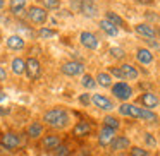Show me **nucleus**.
Here are the masks:
<instances>
[{"label": "nucleus", "instance_id": "nucleus-40", "mask_svg": "<svg viewBox=\"0 0 160 156\" xmlns=\"http://www.w3.org/2000/svg\"><path fill=\"white\" fill-rule=\"evenodd\" d=\"M12 115V108H7V106H2L0 105V118H7Z\"/></svg>", "mask_w": 160, "mask_h": 156}, {"label": "nucleus", "instance_id": "nucleus-48", "mask_svg": "<svg viewBox=\"0 0 160 156\" xmlns=\"http://www.w3.org/2000/svg\"><path fill=\"white\" fill-rule=\"evenodd\" d=\"M158 118H160V115H158Z\"/></svg>", "mask_w": 160, "mask_h": 156}, {"label": "nucleus", "instance_id": "nucleus-23", "mask_svg": "<svg viewBox=\"0 0 160 156\" xmlns=\"http://www.w3.org/2000/svg\"><path fill=\"white\" fill-rule=\"evenodd\" d=\"M132 31L145 40H155V26L148 24V22H145V21L132 26Z\"/></svg>", "mask_w": 160, "mask_h": 156}, {"label": "nucleus", "instance_id": "nucleus-29", "mask_svg": "<svg viewBox=\"0 0 160 156\" xmlns=\"http://www.w3.org/2000/svg\"><path fill=\"white\" fill-rule=\"evenodd\" d=\"M36 4L43 7L47 12H57L62 7V0H36Z\"/></svg>", "mask_w": 160, "mask_h": 156}, {"label": "nucleus", "instance_id": "nucleus-1", "mask_svg": "<svg viewBox=\"0 0 160 156\" xmlns=\"http://www.w3.org/2000/svg\"><path fill=\"white\" fill-rule=\"evenodd\" d=\"M40 120L45 124L47 129L50 130H67V129L72 127V111L69 110L67 106H62V105H55V106L47 108L45 111L42 113V118Z\"/></svg>", "mask_w": 160, "mask_h": 156}, {"label": "nucleus", "instance_id": "nucleus-17", "mask_svg": "<svg viewBox=\"0 0 160 156\" xmlns=\"http://www.w3.org/2000/svg\"><path fill=\"white\" fill-rule=\"evenodd\" d=\"M4 45L9 52H24L26 46H28V41H26L24 38H21L19 35L12 33L7 38H4Z\"/></svg>", "mask_w": 160, "mask_h": 156}, {"label": "nucleus", "instance_id": "nucleus-21", "mask_svg": "<svg viewBox=\"0 0 160 156\" xmlns=\"http://www.w3.org/2000/svg\"><path fill=\"white\" fill-rule=\"evenodd\" d=\"M103 19H107L108 22H112V24H114L115 28H119V29H124V31H131V28L128 26L126 19L122 17V16H119L115 11H112V9H107V11L103 12Z\"/></svg>", "mask_w": 160, "mask_h": 156}, {"label": "nucleus", "instance_id": "nucleus-27", "mask_svg": "<svg viewBox=\"0 0 160 156\" xmlns=\"http://www.w3.org/2000/svg\"><path fill=\"white\" fill-rule=\"evenodd\" d=\"M59 35L55 28H50V26H42V28L36 29V38L42 40V41H48V40H53Z\"/></svg>", "mask_w": 160, "mask_h": 156}, {"label": "nucleus", "instance_id": "nucleus-20", "mask_svg": "<svg viewBox=\"0 0 160 156\" xmlns=\"http://www.w3.org/2000/svg\"><path fill=\"white\" fill-rule=\"evenodd\" d=\"M134 59L139 65H152L155 62V53L146 46H138L134 50Z\"/></svg>", "mask_w": 160, "mask_h": 156}, {"label": "nucleus", "instance_id": "nucleus-38", "mask_svg": "<svg viewBox=\"0 0 160 156\" xmlns=\"http://www.w3.org/2000/svg\"><path fill=\"white\" fill-rule=\"evenodd\" d=\"M7 79H9V72H7V69H5L4 65H0V84L7 83Z\"/></svg>", "mask_w": 160, "mask_h": 156}, {"label": "nucleus", "instance_id": "nucleus-25", "mask_svg": "<svg viewBox=\"0 0 160 156\" xmlns=\"http://www.w3.org/2000/svg\"><path fill=\"white\" fill-rule=\"evenodd\" d=\"M95 81H97V86H100L102 89H110L112 84H114V77L107 70H98L95 74Z\"/></svg>", "mask_w": 160, "mask_h": 156}, {"label": "nucleus", "instance_id": "nucleus-28", "mask_svg": "<svg viewBox=\"0 0 160 156\" xmlns=\"http://www.w3.org/2000/svg\"><path fill=\"white\" fill-rule=\"evenodd\" d=\"M98 28H100L102 33H105V35L110 36V38H115V36L119 35V28H115L112 22H108L107 19H103V17L98 21Z\"/></svg>", "mask_w": 160, "mask_h": 156}, {"label": "nucleus", "instance_id": "nucleus-33", "mask_svg": "<svg viewBox=\"0 0 160 156\" xmlns=\"http://www.w3.org/2000/svg\"><path fill=\"white\" fill-rule=\"evenodd\" d=\"M128 156H152V151L146 149L145 146L131 144V148L128 149Z\"/></svg>", "mask_w": 160, "mask_h": 156}, {"label": "nucleus", "instance_id": "nucleus-19", "mask_svg": "<svg viewBox=\"0 0 160 156\" xmlns=\"http://www.w3.org/2000/svg\"><path fill=\"white\" fill-rule=\"evenodd\" d=\"M131 139L128 137V135L124 134H117L114 139H112L110 146H108V149H110V153H124L128 151L129 148H131Z\"/></svg>", "mask_w": 160, "mask_h": 156}, {"label": "nucleus", "instance_id": "nucleus-37", "mask_svg": "<svg viewBox=\"0 0 160 156\" xmlns=\"http://www.w3.org/2000/svg\"><path fill=\"white\" fill-rule=\"evenodd\" d=\"M78 103H79L81 106H84V108H90L91 106V93H88V91L81 93L79 96H78Z\"/></svg>", "mask_w": 160, "mask_h": 156}, {"label": "nucleus", "instance_id": "nucleus-18", "mask_svg": "<svg viewBox=\"0 0 160 156\" xmlns=\"http://www.w3.org/2000/svg\"><path fill=\"white\" fill-rule=\"evenodd\" d=\"M115 135H117V130L108 129V127H105V125H100V129H98V132H97V144L100 146V148H108L112 139H114Z\"/></svg>", "mask_w": 160, "mask_h": 156}, {"label": "nucleus", "instance_id": "nucleus-42", "mask_svg": "<svg viewBox=\"0 0 160 156\" xmlns=\"http://www.w3.org/2000/svg\"><path fill=\"white\" fill-rule=\"evenodd\" d=\"M155 40L160 41V26H155Z\"/></svg>", "mask_w": 160, "mask_h": 156}, {"label": "nucleus", "instance_id": "nucleus-24", "mask_svg": "<svg viewBox=\"0 0 160 156\" xmlns=\"http://www.w3.org/2000/svg\"><path fill=\"white\" fill-rule=\"evenodd\" d=\"M24 69H26V59L21 55H16L11 59V62H9V72L12 74V76H24Z\"/></svg>", "mask_w": 160, "mask_h": 156}, {"label": "nucleus", "instance_id": "nucleus-47", "mask_svg": "<svg viewBox=\"0 0 160 156\" xmlns=\"http://www.w3.org/2000/svg\"><path fill=\"white\" fill-rule=\"evenodd\" d=\"M158 156H160V153H158Z\"/></svg>", "mask_w": 160, "mask_h": 156}, {"label": "nucleus", "instance_id": "nucleus-3", "mask_svg": "<svg viewBox=\"0 0 160 156\" xmlns=\"http://www.w3.org/2000/svg\"><path fill=\"white\" fill-rule=\"evenodd\" d=\"M22 146V135L14 129H9L0 137V149L7 153H16Z\"/></svg>", "mask_w": 160, "mask_h": 156}, {"label": "nucleus", "instance_id": "nucleus-35", "mask_svg": "<svg viewBox=\"0 0 160 156\" xmlns=\"http://www.w3.org/2000/svg\"><path fill=\"white\" fill-rule=\"evenodd\" d=\"M143 142H145L146 149H155L157 146H158V141H157L153 132H145V134H143Z\"/></svg>", "mask_w": 160, "mask_h": 156}, {"label": "nucleus", "instance_id": "nucleus-8", "mask_svg": "<svg viewBox=\"0 0 160 156\" xmlns=\"http://www.w3.org/2000/svg\"><path fill=\"white\" fill-rule=\"evenodd\" d=\"M71 137L72 139H88L93 134V124L90 120H76L71 127Z\"/></svg>", "mask_w": 160, "mask_h": 156}, {"label": "nucleus", "instance_id": "nucleus-4", "mask_svg": "<svg viewBox=\"0 0 160 156\" xmlns=\"http://www.w3.org/2000/svg\"><path fill=\"white\" fill-rule=\"evenodd\" d=\"M110 94L114 96V100L121 101V103H128L134 96V87L129 83H126V81H117V83L112 84Z\"/></svg>", "mask_w": 160, "mask_h": 156}, {"label": "nucleus", "instance_id": "nucleus-39", "mask_svg": "<svg viewBox=\"0 0 160 156\" xmlns=\"http://www.w3.org/2000/svg\"><path fill=\"white\" fill-rule=\"evenodd\" d=\"M132 2L138 5H143V7H153L157 0H132Z\"/></svg>", "mask_w": 160, "mask_h": 156}, {"label": "nucleus", "instance_id": "nucleus-26", "mask_svg": "<svg viewBox=\"0 0 160 156\" xmlns=\"http://www.w3.org/2000/svg\"><path fill=\"white\" fill-rule=\"evenodd\" d=\"M102 125H105L108 129H114V130H119L122 127V120L115 113H105L103 118H102Z\"/></svg>", "mask_w": 160, "mask_h": 156}, {"label": "nucleus", "instance_id": "nucleus-36", "mask_svg": "<svg viewBox=\"0 0 160 156\" xmlns=\"http://www.w3.org/2000/svg\"><path fill=\"white\" fill-rule=\"evenodd\" d=\"M145 22H148V24L152 26H160V14L155 11H146L145 12Z\"/></svg>", "mask_w": 160, "mask_h": 156}, {"label": "nucleus", "instance_id": "nucleus-14", "mask_svg": "<svg viewBox=\"0 0 160 156\" xmlns=\"http://www.w3.org/2000/svg\"><path fill=\"white\" fill-rule=\"evenodd\" d=\"M28 5V0H7V11L12 16V19H24Z\"/></svg>", "mask_w": 160, "mask_h": 156}, {"label": "nucleus", "instance_id": "nucleus-32", "mask_svg": "<svg viewBox=\"0 0 160 156\" xmlns=\"http://www.w3.org/2000/svg\"><path fill=\"white\" fill-rule=\"evenodd\" d=\"M108 55L114 60H117V62H122V60H126V57H128V52H126L122 46H110V48H108Z\"/></svg>", "mask_w": 160, "mask_h": 156}, {"label": "nucleus", "instance_id": "nucleus-9", "mask_svg": "<svg viewBox=\"0 0 160 156\" xmlns=\"http://www.w3.org/2000/svg\"><path fill=\"white\" fill-rule=\"evenodd\" d=\"M134 103L139 105L141 108L155 111V108H160V96L155 93V91H143V93L136 98Z\"/></svg>", "mask_w": 160, "mask_h": 156}, {"label": "nucleus", "instance_id": "nucleus-45", "mask_svg": "<svg viewBox=\"0 0 160 156\" xmlns=\"http://www.w3.org/2000/svg\"><path fill=\"white\" fill-rule=\"evenodd\" d=\"M2 134H4V130H2V129H0V137H2Z\"/></svg>", "mask_w": 160, "mask_h": 156}, {"label": "nucleus", "instance_id": "nucleus-10", "mask_svg": "<svg viewBox=\"0 0 160 156\" xmlns=\"http://www.w3.org/2000/svg\"><path fill=\"white\" fill-rule=\"evenodd\" d=\"M45 132H47L45 124H43L40 118H35V120H31L24 127V137L28 139V141H40V137H42Z\"/></svg>", "mask_w": 160, "mask_h": 156}, {"label": "nucleus", "instance_id": "nucleus-44", "mask_svg": "<svg viewBox=\"0 0 160 156\" xmlns=\"http://www.w3.org/2000/svg\"><path fill=\"white\" fill-rule=\"evenodd\" d=\"M4 43V33H2V28H0V45Z\"/></svg>", "mask_w": 160, "mask_h": 156}, {"label": "nucleus", "instance_id": "nucleus-13", "mask_svg": "<svg viewBox=\"0 0 160 156\" xmlns=\"http://www.w3.org/2000/svg\"><path fill=\"white\" fill-rule=\"evenodd\" d=\"M78 41H79V45L83 46V48L90 50V52H95V50H98V46H100V38H98L93 31H88V29L79 33Z\"/></svg>", "mask_w": 160, "mask_h": 156}, {"label": "nucleus", "instance_id": "nucleus-49", "mask_svg": "<svg viewBox=\"0 0 160 156\" xmlns=\"http://www.w3.org/2000/svg\"><path fill=\"white\" fill-rule=\"evenodd\" d=\"M158 2H160V0H158Z\"/></svg>", "mask_w": 160, "mask_h": 156}, {"label": "nucleus", "instance_id": "nucleus-22", "mask_svg": "<svg viewBox=\"0 0 160 156\" xmlns=\"http://www.w3.org/2000/svg\"><path fill=\"white\" fill-rule=\"evenodd\" d=\"M119 69H121V72H122V81H126V83L139 79V70H138V67H134L132 64L122 62V64H119Z\"/></svg>", "mask_w": 160, "mask_h": 156}, {"label": "nucleus", "instance_id": "nucleus-15", "mask_svg": "<svg viewBox=\"0 0 160 156\" xmlns=\"http://www.w3.org/2000/svg\"><path fill=\"white\" fill-rule=\"evenodd\" d=\"M117 108V115L119 117H126V118H134V120H139V113H141V106L136 103H121Z\"/></svg>", "mask_w": 160, "mask_h": 156}, {"label": "nucleus", "instance_id": "nucleus-43", "mask_svg": "<svg viewBox=\"0 0 160 156\" xmlns=\"http://www.w3.org/2000/svg\"><path fill=\"white\" fill-rule=\"evenodd\" d=\"M4 9H7V0H0V12Z\"/></svg>", "mask_w": 160, "mask_h": 156}, {"label": "nucleus", "instance_id": "nucleus-2", "mask_svg": "<svg viewBox=\"0 0 160 156\" xmlns=\"http://www.w3.org/2000/svg\"><path fill=\"white\" fill-rule=\"evenodd\" d=\"M50 14L45 11L43 7H40L38 4H29L28 9H26V14H24V21L29 22L33 28H42L48 22Z\"/></svg>", "mask_w": 160, "mask_h": 156}, {"label": "nucleus", "instance_id": "nucleus-31", "mask_svg": "<svg viewBox=\"0 0 160 156\" xmlns=\"http://www.w3.org/2000/svg\"><path fill=\"white\" fill-rule=\"evenodd\" d=\"M79 84L88 91V93H90V91H93L95 87H97V81H95V76H93V74H90V72H84L83 76H81Z\"/></svg>", "mask_w": 160, "mask_h": 156}, {"label": "nucleus", "instance_id": "nucleus-6", "mask_svg": "<svg viewBox=\"0 0 160 156\" xmlns=\"http://www.w3.org/2000/svg\"><path fill=\"white\" fill-rule=\"evenodd\" d=\"M24 76L28 77L31 83H36L43 77V64L38 57H26V69Z\"/></svg>", "mask_w": 160, "mask_h": 156}, {"label": "nucleus", "instance_id": "nucleus-11", "mask_svg": "<svg viewBox=\"0 0 160 156\" xmlns=\"http://www.w3.org/2000/svg\"><path fill=\"white\" fill-rule=\"evenodd\" d=\"M91 105L95 108H98V110L105 111V113H112L115 108L114 100L105 96V94H102V93H91Z\"/></svg>", "mask_w": 160, "mask_h": 156}, {"label": "nucleus", "instance_id": "nucleus-7", "mask_svg": "<svg viewBox=\"0 0 160 156\" xmlns=\"http://www.w3.org/2000/svg\"><path fill=\"white\" fill-rule=\"evenodd\" d=\"M59 70L64 77H81L86 72V67L83 62H78V60H66L59 65Z\"/></svg>", "mask_w": 160, "mask_h": 156}, {"label": "nucleus", "instance_id": "nucleus-34", "mask_svg": "<svg viewBox=\"0 0 160 156\" xmlns=\"http://www.w3.org/2000/svg\"><path fill=\"white\" fill-rule=\"evenodd\" d=\"M71 153H72V148H71V142L67 141H62L60 142V146L55 149V151L52 153V156H71Z\"/></svg>", "mask_w": 160, "mask_h": 156}, {"label": "nucleus", "instance_id": "nucleus-5", "mask_svg": "<svg viewBox=\"0 0 160 156\" xmlns=\"http://www.w3.org/2000/svg\"><path fill=\"white\" fill-rule=\"evenodd\" d=\"M62 141H64V139H62V135H60L59 132L47 130L45 134L40 137L38 144H40V148H42V151L45 153V154H52V153L60 146V142H62Z\"/></svg>", "mask_w": 160, "mask_h": 156}, {"label": "nucleus", "instance_id": "nucleus-41", "mask_svg": "<svg viewBox=\"0 0 160 156\" xmlns=\"http://www.w3.org/2000/svg\"><path fill=\"white\" fill-rule=\"evenodd\" d=\"M7 100V93H5L4 89H0V103H2V101H5Z\"/></svg>", "mask_w": 160, "mask_h": 156}, {"label": "nucleus", "instance_id": "nucleus-12", "mask_svg": "<svg viewBox=\"0 0 160 156\" xmlns=\"http://www.w3.org/2000/svg\"><path fill=\"white\" fill-rule=\"evenodd\" d=\"M78 12L86 19H97L100 16V9H98V4L95 0H79Z\"/></svg>", "mask_w": 160, "mask_h": 156}, {"label": "nucleus", "instance_id": "nucleus-30", "mask_svg": "<svg viewBox=\"0 0 160 156\" xmlns=\"http://www.w3.org/2000/svg\"><path fill=\"white\" fill-rule=\"evenodd\" d=\"M139 120H141V122H146V124H150V125H157L160 118H158V115H157L153 110H146V108H141Z\"/></svg>", "mask_w": 160, "mask_h": 156}, {"label": "nucleus", "instance_id": "nucleus-16", "mask_svg": "<svg viewBox=\"0 0 160 156\" xmlns=\"http://www.w3.org/2000/svg\"><path fill=\"white\" fill-rule=\"evenodd\" d=\"M16 35H19L21 38L28 40H38L36 38V28H33L29 22H26L24 19H16Z\"/></svg>", "mask_w": 160, "mask_h": 156}, {"label": "nucleus", "instance_id": "nucleus-46", "mask_svg": "<svg viewBox=\"0 0 160 156\" xmlns=\"http://www.w3.org/2000/svg\"><path fill=\"white\" fill-rule=\"evenodd\" d=\"M152 156H158V154H152Z\"/></svg>", "mask_w": 160, "mask_h": 156}]
</instances>
